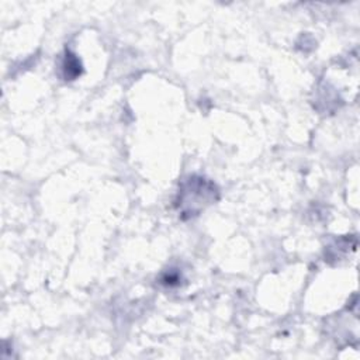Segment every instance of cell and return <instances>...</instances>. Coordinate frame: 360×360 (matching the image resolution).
<instances>
[{
	"mask_svg": "<svg viewBox=\"0 0 360 360\" xmlns=\"http://www.w3.org/2000/svg\"><path fill=\"white\" fill-rule=\"evenodd\" d=\"M63 72H65V77L66 80H72L75 77H77L82 72L80 69V63L77 60V58L75 55H72L70 52L66 53L65 56V62H63Z\"/></svg>",
	"mask_w": 360,
	"mask_h": 360,
	"instance_id": "obj_2",
	"label": "cell"
},
{
	"mask_svg": "<svg viewBox=\"0 0 360 360\" xmlns=\"http://www.w3.org/2000/svg\"><path fill=\"white\" fill-rule=\"evenodd\" d=\"M217 197L218 190L214 183L204 177L193 176L181 184L177 194L176 207L181 218H190L214 202Z\"/></svg>",
	"mask_w": 360,
	"mask_h": 360,
	"instance_id": "obj_1",
	"label": "cell"
}]
</instances>
